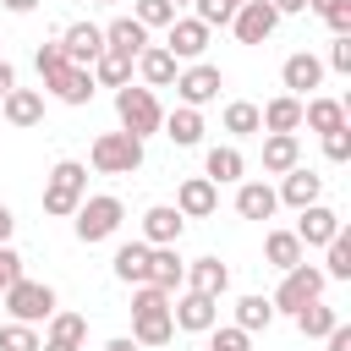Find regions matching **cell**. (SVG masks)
Segmentation results:
<instances>
[{
  "mask_svg": "<svg viewBox=\"0 0 351 351\" xmlns=\"http://www.w3.org/2000/svg\"><path fill=\"white\" fill-rule=\"evenodd\" d=\"M88 71H93V88H126V82H132V60H126V55H110V49H104Z\"/></svg>",
  "mask_w": 351,
  "mask_h": 351,
  "instance_id": "d590c367",
  "label": "cell"
},
{
  "mask_svg": "<svg viewBox=\"0 0 351 351\" xmlns=\"http://www.w3.org/2000/svg\"><path fill=\"white\" fill-rule=\"evenodd\" d=\"M230 5H236V11H241V5H247V0H230Z\"/></svg>",
  "mask_w": 351,
  "mask_h": 351,
  "instance_id": "680465c9",
  "label": "cell"
},
{
  "mask_svg": "<svg viewBox=\"0 0 351 351\" xmlns=\"http://www.w3.org/2000/svg\"><path fill=\"white\" fill-rule=\"evenodd\" d=\"M324 22H329V33H335V38H351V0H346L340 11H329Z\"/></svg>",
  "mask_w": 351,
  "mask_h": 351,
  "instance_id": "7dc6e473",
  "label": "cell"
},
{
  "mask_svg": "<svg viewBox=\"0 0 351 351\" xmlns=\"http://www.w3.org/2000/svg\"><path fill=\"white\" fill-rule=\"evenodd\" d=\"M208 351H252V335L236 324H214L208 329Z\"/></svg>",
  "mask_w": 351,
  "mask_h": 351,
  "instance_id": "60d3db41",
  "label": "cell"
},
{
  "mask_svg": "<svg viewBox=\"0 0 351 351\" xmlns=\"http://www.w3.org/2000/svg\"><path fill=\"white\" fill-rule=\"evenodd\" d=\"M274 5V16H302L307 11V0H269Z\"/></svg>",
  "mask_w": 351,
  "mask_h": 351,
  "instance_id": "681fc988",
  "label": "cell"
},
{
  "mask_svg": "<svg viewBox=\"0 0 351 351\" xmlns=\"http://www.w3.org/2000/svg\"><path fill=\"white\" fill-rule=\"evenodd\" d=\"M280 82H285V93H291V99H313V93L324 88V60H318L313 49H296V55H285Z\"/></svg>",
  "mask_w": 351,
  "mask_h": 351,
  "instance_id": "30bf717a",
  "label": "cell"
},
{
  "mask_svg": "<svg viewBox=\"0 0 351 351\" xmlns=\"http://www.w3.org/2000/svg\"><path fill=\"white\" fill-rule=\"evenodd\" d=\"M38 346H44V335L33 324H11V318L0 324V351H38Z\"/></svg>",
  "mask_w": 351,
  "mask_h": 351,
  "instance_id": "f35d334b",
  "label": "cell"
},
{
  "mask_svg": "<svg viewBox=\"0 0 351 351\" xmlns=\"http://www.w3.org/2000/svg\"><path fill=\"white\" fill-rule=\"evenodd\" d=\"M274 197L285 203V208H307V203H324V176L313 170V165H296V170H285L280 176V186H274Z\"/></svg>",
  "mask_w": 351,
  "mask_h": 351,
  "instance_id": "4fadbf2b",
  "label": "cell"
},
{
  "mask_svg": "<svg viewBox=\"0 0 351 351\" xmlns=\"http://www.w3.org/2000/svg\"><path fill=\"white\" fill-rule=\"evenodd\" d=\"M258 121H263V132H285V137H296V132H302V99L274 93L269 104H258Z\"/></svg>",
  "mask_w": 351,
  "mask_h": 351,
  "instance_id": "4316f807",
  "label": "cell"
},
{
  "mask_svg": "<svg viewBox=\"0 0 351 351\" xmlns=\"http://www.w3.org/2000/svg\"><path fill=\"white\" fill-rule=\"evenodd\" d=\"M219 208V186L208 181V176H186L181 186H176V214L181 219H208Z\"/></svg>",
  "mask_w": 351,
  "mask_h": 351,
  "instance_id": "9a60e30c",
  "label": "cell"
},
{
  "mask_svg": "<svg viewBox=\"0 0 351 351\" xmlns=\"http://www.w3.org/2000/svg\"><path fill=\"white\" fill-rule=\"evenodd\" d=\"M60 66H71V60L60 55V38H49V44H38V55H33V71H38V82H44V77H55Z\"/></svg>",
  "mask_w": 351,
  "mask_h": 351,
  "instance_id": "b9f144b4",
  "label": "cell"
},
{
  "mask_svg": "<svg viewBox=\"0 0 351 351\" xmlns=\"http://www.w3.org/2000/svg\"><path fill=\"white\" fill-rule=\"evenodd\" d=\"M11 88H16V66H11V60H5V55H0V99H5V93H11Z\"/></svg>",
  "mask_w": 351,
  "mask_h": 351,
  "instance_id": "f907efd6",
  "label": "cell"
},
{
  "mask_svg": "<svg viewBox=\"0 0 351 351\" xmlns=\"http://www.w3.org/2000/svg\"><path fill=\"white\" fill-rule=\"evenodd\" d=\"M274 27H280V16H274V5H269V0H247V5L230 16V33H236L241 44H269V38H274Z\"/></svg>",
  "mask_w": 351,
  "mask_h": 351,
  "instance_id": "5bb4252c",
  "label": "cell"
},
{
  "mask_svg": "<svg viewBox=\"0 0 351 351\" xmlns=\"http://www.w3.org/2000/svg\"><path fill=\"white\" fill-rule=\"evenodd\" d=\"M121 219H126V203H121L115 192H93V197H82V203H77L71 230H77V241H82V247H93V241H110V236L121 230Z\"/></svg>",
  "mask_w": 351,
  "mask_h": 351,
  "instance_id": "3957f363",
  "label": "cell"
},
{
  "mask_svg": "<svg viewBox=\"0 0 351 351\" xmlns=\"http://www.w3.org/2000/svg\"><path fill=\"white\" fill-rule=\"evenodd\" d=\"M148 285H159L165 296H176V291L186 285V258H181L176 247H154V258H148Z\"/></svg>",
  "mask_w": 351,
  "mask_h": 351,
  "instance_id": "484cf974",
  "label": "cell"
},
{
  "mask_svg": "<svg viewBox=\"0 0 351 351\" xmlns=\"http://www.w3.org/2000/svg\"><path fill=\"white\" fill-rule=\"evenodd\" d=\"M159 132H165L176 148H197L208 126H203V110H186V104H176V110L165 115V126H159Z\"/></svg>",
  "mask_w": 351,
  "mask_h": 351,
  "instance_id": "83f0119b",
  "label": "cell"
},
{
  "mask_svg": "<svg viewBox=\"0 0 351 351\" xmlns=\"http://www.w3.org/2000/svg\"><path fill=\"white\" fill-rule=\"evenodd\" d=\"M219 126H225L230 137H258V132H263V121H258V104H252V99H230V104H225V115H219Z\"/></svg>",
  "mask_w": 351,
  "mask_h": 351,
  "instance_id": "d6a6232c",
  "label": "cell"
},
{
  "mask_svg": "<svg viewBox=\"0 0 351 351\" xmlns=\"http://www.w3.org/2000/svg\"><path fill=\"white\" fill-rule=\"evenodd\" d=\"M274 324V307H269V296H258V291H247L241 302H236V329H247V335H258V329H269Z\"/></svg>",
  "mask_w": 351,
  "mask_h": 351,
  "instance_id": "836d02e7",
  "label": "cell"
},
{
  "mask_svg": "<svg viewBox=\"0 0 351 351\" xmlns=\"http://www.w3.org/2000/svg\"><path fill=\"white\" fill-rule=\"evenodd\" d=\"M115 121H121V132H126V137L148 143V137L165 126V104L154 99V88L126 82V88H115Z\"/></svg>",
  "mask_w": 351,
  "mask_h": 351,
  "instance_id": "6da1fadb",
  "label": "cell"
},
{
  "mask_svg": "<svg viewBox=\"0 0 351 351\" xmlns=\"http://www.w3.org/2000/svg\"><path fill=\"white\" fill-rule=\"evenodd\" d=\"M346 99H329V93H313V99H302V126H313L318 137H329V132H340L346 126Z\"/></svg>",
  "mask_w": 351,
  "mask_h": 351,
  "instance_id": "44dd1931",
  "label": "cell"
},
{
  "mask_svg": "<svg viewBox=\"0 0 351 351\" xmlns=\"http://www.w3.org/2000/svg\"><path fill=\"white\" fill-rule=\"evenodd\" d=\"M38 351H82V346H55V340H44Z\"/></svg>",
  "mask_w": 351,
  "mask_h": 351,
  "instance_id": "9f6ffc18",
  "label": "cell"
},
{
  "mask_svg": "<svg viewBox=\"0 0 351 351\" xmlns=\"http://www.w3.org/2000/svg\"><path fill=\"white\" fill-rule=\"evenodd\" d=\"M0 44H5V38H0Z\"/></svg>",
  "mask_w": 351,
  "mask_h": 351,
  "instance_id": "94428289",
  "label": "cell"
},
{
  "mask_svg": "<svg viewBox=\"0 0 351 351\" xmlns=\"http://www.w3.org/2000/svg\"><path fill=\"white\" fill-rule=\"evenodd\" d=\"M324 351H351V324H335L324 335Z\"/></svg>",
  "mask_w": 351,
  "mask_h": 351,
  "instance_id": "c3c4849f",
  "label": "cell"
},
{
  "mask_svg": "<svg viewBox=\"0 0 351 351\" xmlns=\"http://www.w3.org/2000/svg\"><path fill=\"white\" fill-rule=\"evenodd\" d=\"M132 71L143 77V88H170L181 66H176V55H170L165 44H148V49H143V55L132 60Z\"/></svg>",
  "mask_w": 351,
  "mask_h": 351,
  "instance_id": "cb8c5ba5",
  "label": "cell"
},
{
  "mask_svg": "<svg viewBox=\"0 0 351 351\" xmlns=\"http://www.w3.org/2000/svg\"><path fill=\"white\" fill-rule=\"evenodd\" d=\"M60 55H66L71 66H93V60L104 55V33H99V22H71V27L60 33Z\"/></svg>",
  "mask_w": 351,
  "mask_h": 351,
  "instance_id": "2e32d148",
  "label": "cell"
},
{
  "mask_svg": "<svg viewBox=\"0 0 351 351\" xmlns=\"http://www.w3.org/2000/svg\"><path fill=\"white\" fill-rule=\"evenodd\" d=\"M126 16H132V22H143V27L154 33V27H170V22H176V5H170V0H132V11H126Z\"/></svg>",
  "mask_w": 351,
  "mask_h": 351,
  "instance_id": "74e56055",
  "label": "cell"
},
{
  "mask_svg": "<svg viewBox=\"0 0 351 351\" xmlns=\"http://www.w3.org/2000/svg\"><path fill=\"white\" fill-rule=\"evenodd\" d=\"M302 165V143L285 132H263V176H285Z\"/></svg>",
  "mask_w": 351,
  "mask_h": 351,
  "instance_id": "f1b7e54d",
  "label": "cell"
},
{
  "mask_svg": "<svg viewBox=\"0 0 351 351\" xmlns=\"http://www.w3.org/2000/svg\"><path fill=\"white\" fill-rule=\"evenodd\" d=\"M340 5H346V0H307V11H313V16H329V11H340Z\"/></svg>",
  "mask_w": 351,
  "mask_h": 351,
  "instance_id": "f5cc1de1",
  "label": "cell"
},
{
  "mask_svg": "<svg viewBox=\"0 0 351 351\" xmlns=\"http://www.w3.org/2000/svg\"><path fill=\"white\" fill-rule=\"evenodd\" d=\"M274 208H280V197H274L269 181H252V176L236 181V214H241V219H258V225H263V219H274Z\"/></svg>",
  "mask_w": 351,
  "mask_h": 351,
  "instance_id": "7402d4cb",
  "label": "cell"
},
{
  "mask_svg": "<svg viewBox=\"0 0 351 351\" xmlns=\"http://www.w3.org/2000/svg\"><path fill=\"white\" fill-rule=\"evenodd\" d=\"M82 197H88V165L82 159H55L49 176H44V214L49 219H71Z\"/></svg>",
  "mask_w": 351,
  "mask_h": 351,
  "instance_id": "7a4b0ae2",
  "label": "cell"
},
{
  "mask_svg": "<svg viewBox=\"0 0 351 351\" xmlns=\"http://www.w3.org/2000/svg\"><path fill=\"white\" fill-rule=\"evenodd\" d=\"M93 93H99V88H93V71H88V66H60L55 77H44V99H60V104H71V110H82Z\"/></svg>",
  "mask_w": 351,
  "mask_h": 351,
  "instance_id": "7c38bea8",
  "label": "cell"
},
{
  "mask_svg": "<svg viewBox=\"0 0 351 351\" xmlns=\"http://www.w3.org/2000/svg\"><path fill=\"white\" fill-rule=\"evenodd\" d=\"M176 104H186V110H203V104H214L219 99V88H225V71L214 66V60H192V66H181L176 71Z\"/></svg>",
  "mask_w": 351,
  "mask_h": 351,
  "instance_id": "52a82bcc",
  "label": "cell"
},
{
  "mask_svg": "<svg viewBox=\"0 0 351 351\" xmlns=\"http://www.w3.org/2000/svg\"><path fill=\"white\" fill-rule=\"evenodd\" d=\"M324 159H329V165H346V159H351V126H340V132L324 137Z\"/></svg>",
  "mask_w": 351,
  "mask_h": 351,
  "instance_id": "f6af8a7d",
  "label": "cell"
},
{
  "mask_svg": "<svg viewBox=\"0 0 351 351\" xmlns=\"http://www.w3.org/2000/svg\"><path fill=\"white\" fill-rule=\"evenodd\" d=\"M203 176H208L214 186H236V181H247V159H241V148H236V143H214V148L203 154Z\"/></svg>",
  "mask_w": 351,
  "mask_h": 351,
  "instance_id": "d6986e66",
  "label": "cell"
},
{
  "mask_svg": "<svg viewBox=\"0 0 351 351\" xmlns=\"http://www.w3.org/2000/svg\"><path fill=\"white\" fill-rule=\"evenodd\" d=\"M181 230H186V219L176 214V203H154V208H143V241H148V247H176Z\"/></svg>",
  "mask_w": 351,
  "mask_h": 351,
  "instance_id": "ffe728a7",
  "label": "cell"
},
{
  "mask_svg": "<svg viewBox=\"0 0 351 351\" xmlns=\"http://www.w3.org/2000/svg\"><path fill=\"white\" fill-rule=\"evenodd\" d=\"M263 263L285 274V269H296V263H307V252H302V241H296L291 230H269V236H263Z\"/></svg>",
  "mask_w": 351,
  "mask_h": 351,
  "instance_id": "4dcf8cb0",
  "label": "cell"
},
{
  "mask_svg": "<svg viewBox=\"0 0 351 351\" xmlns=\"http://www.w3.org/2000/svg\"><path fill=\"white\" fill-rule=\"evenodd\" d=\"M88 165H93V176H132V170H143V143L126 132H99L88 148Z\"/></svg>",
  "mask_w": 351,
  "mask_h": 351,
  "instance_id": "8992f818",
  "label": "cell"
},
{
  "mask_svg": "<svg viewBox=\"0 0 351 351\" xmlns=\"http://www.w3.org/2000/svg\"><path fill=\"white\" fill-rule=\"evenodd\" d=\"M159 307H170L159 285H132V313H159Z\"/></svg>",
  "mask_w": 351,
  "mask_h": 351,
  "instance_id": "7bdbcfd3",
  "label": "cell"
},
{
  "mask_svg": "<svg viewBox=\"0 0 351 351\" xmlns=\"http://www.w3.org/2000/svg\"><path fill=\"white\" fill-rule=\"evenodd\" d=\"M44 340H55V346H88V318L82 313H49V324H44Z\"/></svg>",
  "mask_w": 351,
  "mask_h": 351,
  "instance_id": "1f68e13d",
  "label": "cell"
},
{
  "mask_svg": "<svg viewBox=\"0 0 351 351\" xmlns=\"http://www.w3.org/2000/svg\"><path fill=\"white\" fill-rule=\"evenodd\" d=\"M335 324H340V313H335V307H329L324 296H318V302H307V307L296 313V329H302L307 340H324V335H329Z\"/></svg>",
  "mask_w": 351,
  "mask_h": 351,
  "instance_id": "e575fe53",
  "label": "cell"
},
{
  "mask_svg": "<svg viewBox=\"0 0 351 351\" xmlns=\"http://www.w3.org/2000/svg\"><path fill=\"white\" fill-rule=\"evenodd\" d=\"M170 5H176V11H181V5H192V0H170Z\"/></svg>",
  "mask_w": 351,
  "mask_h": 351,
  "instance_id": "6f0895ef",
  "label": "cell"
},
{
  "mask_svg": "<svg viewBox=\"0 0 351 351\" xmlns=\"http://www.w3.org/2000/svg\"><path fill=\"white\" fill-rule=\"evenodd\" d=\"M11 16H27V11H38V0H0Z\"/></svg>",
  "mask_w": 351,
  "mask_h": 351,
  "instance_id": "11a10c76",
  "label": "cell"
},
{
  "mask_svg": "<svg viewBox=\"0 0 351 351\" xmlns=\"http://www.w3.org/2000/svg\"><path fill=\"white\" fill-rule=\"evenodd\" d=\"M0 115H5V126H16V132L38 126V121H44V88H11V93L0 99Z\"/></svg>",
  "mask_w": 351,
  "mask_h": 351,
  "instance_id": "ac0fdd59",
  "label": "cell"
},
{
  "mask_svg": "<svg viewBox=\"0 0 351 351\" xmlns=\"http://www.w3.org/2000/svg\"><path fill=\"white\" fill-rule=\"evenodd\" d=\"M181 291H203V296H225L230 291V263H219V258H192L186 263V285Z\"/></svg>",
  "mask_w": 351,
  "mask_h": 351,
  "instance_id": "603a6c76",
  "label": "cell"
},
{
  "mask_svg": "<svg viewBox=\"0 0 351 351\" xmlns=\"http://www.w3.org/2000/svg\"><path fill=\"white\" fill-rule=\"evenodd\" d=\"M132 340H137L143 351H154V346H170V340H176L170 307H159V313H132Z\"/></svg>",
  "mask_w": 351,
  "mask_h": 351,
  "instance_id": "f546056e",
  "label": "cell"
},
{
  "mask_svg": "<svg viewBox=\"0 0 351 351\" xmlns=\"http://www.w3.org/2000/svg\"><path fill=\"white\" fill-rule=\"evenodd\" d=\"M324 280H351V230L340 225L335 241L324 247Z\"/></svg>",
  "mask_w": 351,
  "mask_h": 351,
  "instance_id": "8d00e7d4",
  "label": "cell"
},
{
  "mask_svg": "<svg viewBox=\"0 0 351 351\" xmlns=\"http://www.w3.org/2000/svg\"><path fill=\"white\" fill-rule=\"evenodd\" d=\"M0 307L11 313V324H33V329H38V324H49V313L60 307V296H55V285H44V280H27V274H22V280L0 296Z\"/></svg>",
  "mask_w": 351,
  "mask_h": 351,
  "instance_id": "5b68a950",
  "label": "cell"
},
{
  "mask_svg": "<svg viewBox=\"0 0 351 351\" xmlns=\"http://www.w3.org/2000/svg\"><path fill=\"white\" fill-rule=\"evenodd\" d=\"M148 258H154L148 241H121L115 258H110V269H115L121 285H148Z\"/></svg>",
  "mask_w": 351,
  "mask_h": 351,
  "instance_id": "d4e9b609",
  "label": "cell"
},
{
  "mask_svg": "<svg viewBox=\"0 0 351 351\" xmlns=\"http://www.w3.org/2000/svg\"><path fill=\"white\" fill-rule=\"evenodd\" d=\"M16 280H22V252H16L11 241H5V247H0V296H5V291H11Z\"/></svg>",
  "mask_w": 351,
  "mask_h": 351,
  "instance_id": "ee69618b",
  "label": "cell"
},
{
  "mask_svg": "<svg viewBox=\"0 0 351 351\" xmlns=\"http://www.w3.org/2000/svg\"><path fill=\"white\" fill-rule=\"evenodd\" d=\"M324 71H340V77H351V38H335V44H329V60H324Z\"/></svg>",
  "mask_w": 351,
  "mask_h": 351,
  "instance_id": "bcb514c9",
  "label": "cell"
},
{
  "mask_svg": "<svg viewBox=\"0 0 351 351\" xmlns=\"http://www.w3.org/2000/svg\"><path fill=\"white\" fill-rule=\"evenodd\" d=\"M208 27L197 22V16H176L170 27H165V49L176 55V66H192V60H203L208 55Z\"/></svg>",
  "mask_w": 351,
  "mask_h": 351,
  "instance_id": "9c48e42d",
  "label": "cell"
},
{
  "mask_svg": "<svg viewBox=\"0 0 351 351\" xmlns=\"http://www.w3.org/2000/svg\"><path fill=\"white\" fill-rule=\"evenodd\" d=\"M170 324L186 329V335H208V329L219 324V302L203 296V291H176V296H170Z\"/></svg>",
  "mask_w": 351,
  "mask_h": 351,
  "instance_id": "ba28073f",
  "label": "cell"
},
{
  "mask_svg": "<svg viewBox=\"0 0 351 351\" xmlns=\"http://www.w3.org/2000/svg\"><path fill=\"white\" fill-rule=\"evenodd\" d=\"M192 16L214 33V27H230V16H236V5L230 0H192Z\"/></svg>",
  "mask_w": 351,
  "mask_h": 351,
  "instance_id": "ab89813d",
  "label": "cell"
},
{
  "mask_svg": "<svg viewBox=\"0 0 351 351\" xmlns=\"http://www.w3.org/2000/svg\"><path fill=\"white\" fill-rule=\"evenodd\" d=\"M99 33H104V49H110V55H126V60H137V55L154 44V38H148V27H143V22H132V16H115V22H104Z\"/></svg>",
  "mask_w": 351,
  "mask_h": 351,
  "instance_id": "e0dca14e",
  "label": "cell"
},
{
  "mask_svg": "<svg viewBox=\"0 0 351 351\" xmlns=\"http://www.w3.org/2000/svg\"><path fill=\"white\" fill-rule=\"evenodd\" d=\"M104 351H143L132 335H115V340H104Z\"/></svg>",
  "mask_w": 351,
  "mask_h": 351,
  "instance_id": "db71d44e",
  "label": "cell"
},
{
  "mask_svg": "<svg viewBox=\"0 0 351 351\" xmlns=\"http://www.w3.org/2000/svg\"><path fill=\"white\" fill-rule=\"evenodd\" d=\"M324 291H329L324 269H318V263H296V269H285V274H280V291L269 296V307H274V318H280V313H285V318H296V313H302L307 302H318Z\"/></svg>",
  "mask_w": 351,
  "mask_h": 351,
  "instance_id": "277c9868",
  "label": "cell"
},
{
  "mask_svg": "<svg viewBox=\"0 0 351 351\" xmlns=\"http://www.w3.org/2000/svg\"><path fill=\"white\" fill-rule=\"evenodd\" d=\"M335 230H340V214H335L329 203H307V208L296 214V225H291V236L302 241V252L329 247V241H335Z\"/></svg>",
  "mask_w": 351,
  "mask_h": 351,
  "instance_id": "8fae6325",
  "label": "cell"
},
{
  "mask_svg": "<svg viewBox=\"0 0 351 351\" xmlns=\"http://www.w3.org/2000/svg\"><path fill=\"white\" fill-rule=\"evenodd\" d=\"M11 230H16V214H11V208H5V203H0V247H5V241H11Z\"/></svg>",
  "mask_w": 351,
  "mask_h": 351,
  "instance_id": "816d5d0a",
  "label": "cell"
},
{
  "mask_svg": "<svg viewBox=\"0 0 351 351\" xmlns=\"http://www.w3.org/2000/svg\"><path fill=\"white\" fill-rule=\"evenodd\" d=\"M99 5H115V0H99Z\"/></svg>",
  "mask_w": 351,
  "mask_h": 351,
  "instance_id": "91938a15",
  "label": "cell"
}]
</instances>
